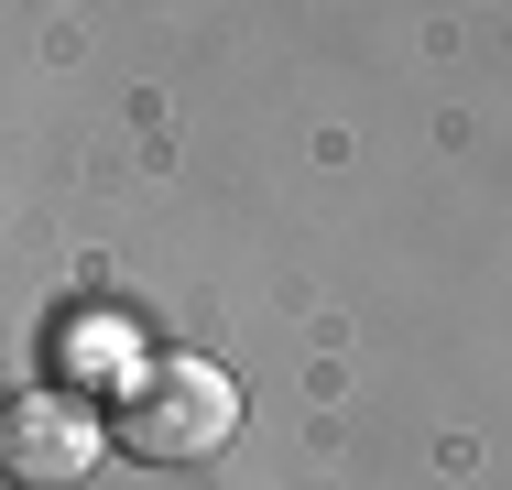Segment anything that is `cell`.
<instances>
[{"label":"cell","mask_w":512,"mask_h":490,"mask_svg":"<svg viewBox=\"0 0 512 490\" xmlns=\"http://www.w3.org/2000/svg\"><path fill=\"white\" fill-rule=\"evenodd\" d=\"M99 425L142 469H197V458H218L240 436V382L218 360H197V349H142L131 382L99 403Z\"/></svg>","instance_id":"obj_1"},{"label":"cell","mask_w":512,"mask_h":490,"mask_svg":"<svg viewBox=\"0 0 512 490\" xmlns=\"http://www.w3.org/2000/svg\"><path fill=\"white\" fill-rule=\"evenodd\" d=\"M99 458H109V425L88 392H66V382L0 392V480L11 490H77Z\"/></svg>","instance_id":"obj_2"},{"label":"cell","mask_w":512,"mask_h":490,"mask_svg":"<svg viewBox=\"0 0 512 490\" xmlns=\"http://www.w3.org/2000/svg\"><path fill=\"white\" fill-rule=\"evenodd\" d=\"M131 360H142V349L120 338V316H66V327H55V382L88 392V403H109V392L131 382Z\"/></svg>","instance_id":"obj_3"}]
</instances>
